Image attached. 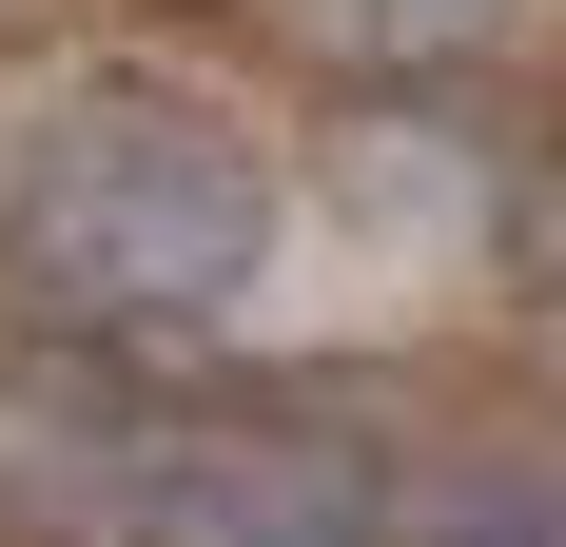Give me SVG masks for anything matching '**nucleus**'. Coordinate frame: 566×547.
<instances>
[{
  "label": "nucleus",
  "mask_w": 566,
  "mask_h": 547,
  "mask_svg": "<svg viewBox=\"0 0 566 547\" xmlns=\"http://www.w3.org/2000/svg\"><path fill=\"white\" fill-rule=\"evenodd\" d=\"M293 196H274V137L176 79V59H78L20 99V157H0V274H20V332L59 352H196L234 332V293L274 274Z\"/></svg>",
  "instance_id": "obj_1"
},
{
  "label": "nucleus",
  "mask_w": 566,
  "mask_h": 547,
  "mask_svg": "<svg viewBox=\"0 0 566 547\" xmlns=\"http://www.w3.org/2000/svg\"><path fill=\"white\" fill-rule=\"evenodd\" d=\"M117 547H410V469L352 411H176Z\"/></svg>",
  "instance_id": "obj_2"
},
{
  "label": "nucleus",
  "mask_w": 566,
  "mask_h": 547,
  "mask_svg": "<svg viewBox=\"0 0 566 547\" xmlns=\"http://www.w3.org/2000/svg\"><path fill=\"white\" fill-rule=\"evenodd\" d=\"M293 59H333V79H371V99H410V79H469V59L509 40L527 0H254Z\"/></svg>",
  "instance_id": "obj_3"
},
{
  "label": "nucleus",
  "mask_w": 566,
  "mask_h": 547,
  "mask_svg": "<svg viewBox=\"0 0 566 547\" xmlns=\"http://www.w3.org/2000/svg\"><path fill=\"white\" fill-rule=\"evenodd\" d=\"M410 547H566V450H430L410 469Z\"/></svg>",
  "instance_id": "obj_4"
},
{
  "label": "nucleus",
  "mask_w": 566,
  "mask_h": 547,
  "mask_svg": "<svg viewBox=\"0 0 566 547\" xmlns=\"http://www.w3.org/2000/svg\"><path fill=\"white\" fill-rule=\"evenodd\" d=\"M527 332H547V372H566V235H527Z\"/></svg>",
  "instance_id": "obj_5"
}]
</instances>
